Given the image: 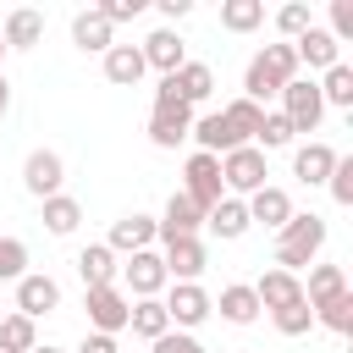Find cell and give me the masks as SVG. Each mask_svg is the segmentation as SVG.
<instances>
[{
    "label": "cell",
    "instance_id": "1",
    "mask_svg": "<svg viewBox=\"0 0 353 353\" xmlns=\"http://www.w3.org/2000/svg\"><path fill=\"white\" fill-rule=\"evenodd\" d=\"M325 237H331L325 215H314V210H292V221L276 232V270L303 276V270L325 254Z\"/></svg>",
    "mask_w": 353,
    "mask_h": 353
},
{
    "label": "cell",
    "instance_id": "2",
    "mask_svg": "<svg viewBox=\"0 0 353 353\" xmlns=\"http://www.w3.org/2000/svg\"><path fill=\"white\" fill-rule=\"evenodd\" d=\"M298 77V55H292V44H265L248 66H243V99H254V105H265V99H276L287 83Z\"/></svg>",
    "mask_w": 353,
    "mask_h": 353
},
{
    "label": "cell",
    "instance_id": "3",
    "mask_svg": "<svg viewBox=\"0 0 353 353\" xmlns=\"http://www.w3.org/2000/svg\"><path fill=\"white\" fill-rule=\"evenodd\" d=\"M160 303H165L171 331H199V325L215 314V298H210L204 281H171V287L160 292Z\"/></svg>",
    "mask_w": 353,
    "mask_h": 353
},
{
    "label": "cell",
    "instance_id": "4",
    "mask_svg": "<svg viewBox=\"0 0 353 353\" xmlns=\"http://www.w3.org/2000/svg\"><path fill=\"white\" fill-rule=\"evenodd\" d=\"M265 182H270V160H265L254 143L221 154V188H226L232 199H248V193H259Z\"/></svg>",
    "mask_w": 353,
    "mask_h": 353
},
{
    "label": "cell",
    "instance_id": "5",
    "mask_svg": "<svg viewBox=\"0 0 353 353\" xmlns=\"http://www.w3.org/2000/svg\"><path fill=\"white\" fill-rule=\"evenodd\" d=\"M215 94V72H210V61H182L171 77H160L154 83V99H182L188 110L193 105H204Z\"/></svg>",
    "mask_w": 353,
    "mask_h": 353
},
{
    "label": "cell",
    "instance_id": "6",
    "mask_svg": "<svg viewBox=\"0 0 353 353\" xmlns=\"http://www.w3.org/2000/svg\"><path fill=\"white\" fill-rule=\"evenodd\" d=\"M276 99H281V116H287L292 132H320V121H325V99H320V88H314V77H292Z\"/></svg>",
    "mask_w": 353,
    "mask_h": 353
},
{
    "label": "cell",
    "instance_id": "7",
    "mask_svg": "<svg viewBox=\"0 0 353 353\" xmlns=\"http://www.w3.org/2000/svg\"><path fill=\"white\" fill-rule=\"evenodd\" d=\"M83 309H88V331L121 336V331H127V309H132V298H127L121 287H83Z\"/></svg>",
    "mask_w": 353,
    "mask_h": 353
},
{
    "label": "cell",
    "instance_id": "8",
    "mask_svg": "<svg viewBox=\"0 0 353 353\" xmlns=\"http://www.w3.org/2000/svg\"><path fill=\"white\" fill-rule=\"evenodd\" d=\"M22 188L44 204V199H55V193H66V160L55 154V149H28V160H22Z\"/></svg>",
    "mask_w": 353,
    "mask_h": 353
},
{
    "label": "cell",
    "instance_id": "9",
    "mask_svg": "<svg viewBox=\"0 0 353 353\" xmlns=\"http://www.w3.org/2000/svg\"><path fill=\"white\" fill-rule=\"evenodd\" d=\"M121 292L127 298H160L165 287H171V276H165V265H160V248H143V254H127L121 259Z\"/></svg>",
    "mask_w": 353,
    "mask_h": 353
},
{
    "label": "cell",
    "instance_id": "10",
    "mask_svg": "<svg viewBox=\"0 0 353 353\" xmlns=\"http://www.w3.org/2000/svg\"><path fill=\"white\" fill-rule=\"evenodd\" d=\"M188 132H193V110L182 99H154L149 105V143L154 149H176V143H188Z\"/></svg>",
    "mask_w": 353,
    "mask_h": 353
},
{
    "label": "cell",
    "instance_id": "11",
    "mask_svg": "<svg viewBox=\"0 0 353 353\" xmlns=\"http://www.w3.org/2000/svg\"><path fill=\"white\" fill-rule=\"evenodd\" d=\"M176 193H188V199H193L199 210H210V204H215V199L226 193V188H221V160H215V154H199V149H193V154L182 160V188H176Z\"/></svg>",
    "mask_w": 353,
    "mask_h": 353
},
{
    "label": "cell",
    "instance_id": "12",
    "mask_svg": "<svg viewBox=\"0 0 353 353\" xmlns=\"http://www.w3.org/2000/svg\"><path fill=\"white\" fill-rule=\"evenodd\" d=\"M154 248H160V265H165L171 281H199L204 265H210L204 237H165V243H154Z\"/></svg>",
    "mask_w": 353,
    "mask_h": 353
},
{
    "label": "cell",
    "instance_id": "13",
    "mask_svg": "<svg viewBox=\"0 0 353 353\" xmlns=\"http://www.w3.org/2000/svg\"><path fill=\"white\" fill-rule=\"evenodd\" d=\"M55 309H61V281L44 276V270H28V276L17 281V314H28V320L39 325V320L55 314Z\"/></svg>",
    "mask_w": 353,
    "mask_h": 353
},
{
    "label": "cell",
    "instance_id": "14",
    "mask_svg": "<svg viewBox=\"0 0 353 353\" xmlns=\"http://www.w3.org/2000/svg\"><path fill=\"white\" fill-rule=\"evenodd\" d=\"M160 243V226H154V215H143V210H132V215H121L116 226H110V237H105V248L121 259V254H143V248H154Z\"/></svg>",
    "mask_w": 353,
    "mask_h": 353
},
{
    "label": "cell",
    "instance_id": "15",
    "mask_svg": "<svg viewBox=\"0 0 353 353\" xmlns=\"http://www.w3.org/2000/svg\"><path fill=\"white\" fill-rule=\"evenodd\" d=\"M243 204H248V226L281 232V226L292 221V193H287V188H276V182H265V188H259V193H248Z\"/></svg>",
    "mask_w": 353,
    "mask_h": 353
},
{
    "label": "cell",
    "instance_id": "16",
    "mask_svg": "<svg viewBox=\"0 0 353 353\" xmlns=\"http://www.w3.org/2000/svg\"><path fill=\"white\" fill-rule=\"evenodd\" d=\"M138 50H143V66H149V72H160V77H171V72L188 61V44H182V33H176V28H154Z\"/></svg>",
    "mask_w": 353,
    "mask_h": 353
},
{
    "label": "cell",
    "instance_id": "17",
    "mask_svg": "<svg viewBox=\"0 0 353 353\" xmlns=\"http://www.w3.org/2000/svg\"><path fill=\"white\" fill-rule=\"evenodd\" d=\"M336 154H342V149H331V143L309 138V143H298V149H292V176H298L303 188H325V176H331Z\"/></svg>",
    "mask_w": 353,
    "mask_h": 353
},
{
    "label": "cell",
    "instance_id": "18",
    "mask_svg": "<svg viewBox=\"0 0 353 353\" xmlns=\"http://www.w3.org/2000/svg\"><path fill=\"white\" fill-rule=\"evenodd\" d=\"M154 226H160V243H165V237H199V232H204V210H199L188 193H171L165 210L154 215Z\"/></svg>",
    "mask_w": 353,
    "mask_h": 353
},
{
    "label": "cell",
    "instance_id": "19",
    "mask_svg": "<svg viewBox=\"0 0 353 353\" xmlns=\"http://www.w3.org/2000/svg\"><path fill=\"white\" fill-rule=\"evenodd\" d=\"M248 287H254V298H259V309H265V314H276V309H287V303H298V298H303V276L276 270V265H270L259 281H248Z\"/></svg>",
    "mask_w": 353,
    "mask_h": 353
},
{
    "label": "cell",
    "instance_id": "20",
    "mask_svg": "<svg viewBox=\"0 0 353 353\" xmlns=\"http://www.w3.org/2000/svg\"><path fill=\"white\" fill-rule=\"evenodd\" d=\"M77 276H83V287H121V259L105 243H83L77 248Z\"/></svg>",
    "mask_w": 353,
    "mask_h": 353
},
{
    "label": "cell",
    "instance_id": "21",
    "mask_svg": "<svg viewBox=\"0 0 353 353\" xmlns=\"http://www.w3.org/2000/svg\"><path fill=\"white\" fill-rule=\"evenodd\" d=\"M292 55H298V66H309V72H331V66L342 61V44L314 22L303 39H292Z\"/></svg>",
    "mask_w": 353,
    "mask_h": 353
},
{
    "label": "cell",
    "instance_id": "22",
    "mask_svg": "<svg viewBox=\"0 0 353 353\" xmlns=\"http://www.w3.org/2000/svg\"><path fill=\"white\" fill-rule=\"evenodd\" d=\"M204 226H210L221 243H237V237H248V204L232 199V193H221V199L204 210Z\"/></svg>",
    "mask_w": 353,
    "mask_h": 353
},
{
    "label": "cell",
    "instance_id": "23",
    "mask_svg": "<svg viewBox=\"0 0 353 353\" xmlns=\"http://www.w3.org/2000/svg\"><path fill=\"white\" fill-rule=\"evenodd\" d=\"M215 314H221L226 325H254L265 309H259V298H254V287H248V281H226V287H221V298H215Z\"/></svg>",
    "mask_w": 353,
    "mask_h": 353
},
{
    "label": "cell",
    "instance_id": "24",
    "mask_svg": "<svg viewBox=\"0 0 353 353\" xmlns=\"http://www.w3.org/2000/svg\"><path fill=\"white\" fill-rule=\"evenodd\" d=\"M72 44H77L83 55H105V50L116 44V28L88 6V11H77V17H72Z\"/></svg>",
    "mask_w": 353,
    "mask_h": 353
},
{
    "label": "cell",
    "instance_id": "25",
    "mask_svg": "<svg viewBox=\"0 0 353 353\" xmlns=\"http://www.w3.org/2000/svg\"><path fill=\"white\" fill-rule=\"evenodd\" d=\"M193 143H199V154H232V149H243L237 138H232V127L221 121V110H204V116H193V132H188Z\"/></svg>",
    "mask_w": 353,
    "mask_h": 353
},
{
    "label": "cell",
    "instance_id": "26",
    "mask_svg": "<svg viewBox=\"0 0 353 353\" xmlns=\"http://www.w3.org/2000/svg\"><path fill=\"white\" fill-rule=\"evenodd\" d=\"M336 292H347V270H342V265L314 259V265H309V276H303V303H309V309H320V303H331Z\"/></svg>",
    "mask_w": 353,
    "mask_h": 353
},
{
    "label": "cell",
    "instance_id": "27",
    "mask_svg": "<svg viewBox=\"0 0 353 353\" xmlns=\"http://www.w3.org/2000/svg\"><path fill=\"white\" fill-rule=\"evenodd\" d=\"M0 39H6V50H33V44H44V11H33V6H17V11L6 17Z\"/></svg>",
    "mask_w": 353,
    "mask_h": 353
},
{
    "label": "cell",
    "instance_id": "28",
    "mask_svg": "<svg viewBox=\"0 0 353 353\" xmlns=\"http://www.w3.org/2000/svg\"><path fill=\"white\" fill-rule=\"evenodd\" d=\"M143 72H149V66H143V50H138V44H110V50H105V77H110L116 88H138Z\"/></svg>",
    "mask_w": 353,
    "mask_h": 353
},
{
    "label": "cell",
    "instance_id": "29",
    "mask_svg": "<svg viewBox=\"0 0 353 353\" xmlns=\"http://www.w3.org/2000/svg\"><path fill=\"white\" fill-rule=\"evenodd\" d=\"M39 221H44V232H50V237H72V232L83 226V204H77L72 193H55V199H44V204H39Z\"/></svg>",
    "mask_w": 353,
    "mask_h": 353
},
{
    "label": "cell",
    "instance_id": "30",
    "mask_svg": "<svg viewBox=\"0 0 353 353\" xmlns=\"http://www.w3.org/2000/svg\"><path fill=\"white\" fill-rule=\"evenodd\" d=\"M221 121L232 127V138H237V143H254V138H259V121H265V105H254V99H243V94H237V99H226V105H221Z\"/></svg>",
    "mask_w": 353,
    "mask_h": 353
},
{
    "label": "cell",
    "instance_id": "31",
    "mask_svg": "<svg viewBox=\"0 0 353 353\" xmlns=\"http://www.w3.org/2000/svg\"><path fill=\"white\" fill-rule=\"evenodd\" d=\"M127 325H132V336H143V342H154V336H165V331H171V320H165V303H160V298H132Z\"/></svg>",
    "mask_w": 353,
    "mask_h": 353
},
{
    "label": "cell",
    "instance_id": "32",
    "mask_svg": "<svg viewBox=\"0 0 353 353\" xmlns=\"http://www.w3.org/2000/svg\"><path fill=\"white\" fill-rule=\"evenodd\" d=\"M314 88H320L325 110H353V66H347V61H336V66H331Z\"/></svg>",
    "mask_w": 353,
    "mask_h": 353
},
{
    "label": "cell",
    "instance_id": "33",
    "mask_svg": "<svg viewBox=\"0 0 353 353\" xmlns=\"http://www.w3.org/2000/svg\"><path fill=\"white\" fill-rule=\"evenodd\" d=\"M221 28H226V33H254V28H265V0H221Z\"/></svg>",
    "mask_w": 353,
    "mask_h": 353
},
{
    "label": "cell",
    "instance_id": "34",
    "mask_svg": "<svg viewBox=\"0 0 353 353\" xmlns=\"http://www.w3.org/2000/svg\"><path fill=\"white\" fill-rule=\"evenodd\" d=\"M314 325H325L331 336H353V287L336 292L331 303H320V309H314Z\"/></svg>",
    "mask_w": 353,
    "mask_h": 353
},
{
    "label": "cell",
    "instance_id": "35",
    "mask_svg": "<svg viewBox=\"0 0 353 353\" xmlns=\"http://www.w3.org/2000/svg\"><path fill=\"white\" fill-rule=\"evenodd\" d=\"M0 347H11V353H33V347H39V325H33L28 314L11 309V314L0 320Z\"/></svg>",
    "mask_w": 353,
    "mask_h": 353
},
{
    "label": "cell",
    "instance_id": "36",
    "mask_svg": "<svg viewBox=\"0 0 353 353\" xmlns=\"http://www.w3.org/2000/svg\"><path fill=\"white\" fill-rule=\"evenodd\" d=\"M314 28V11L303 6V0H287L281 11H276V33H281V44H292V39H303Z\"/></svg>",
    "mask_w": 353,
    "mask_h": 353
},
{
    "label": "cell",
    "instance_id": "37",
    "mask_svg": "<svg viewBox=\"0 0 353 353\" xmlns=\"http://www.w3.org/2000/svg\"><path fill=\"white\" fill-rule=\"evenodd\" d=\"M292 127H287V116L281 110H265V121H259V138H254V149L259 154H270V149H292Z\"/></svg>",
    "mask_w": 353,
    "mask_h": 353
},
{
    "label": "cell",
    "instance_id": "38",
    "mask_svg": "<svg viewBox=\"0 0 353 353\" xmlns=\"http://www.w3.org/2000/svg\"><path fill=\"white\" fill-rule=\"evenodd\" d=\"M270 325H276L281 336H309V331H314V309H309V303L298 298V303L276 309V314H270Z\"/></svg>",
    "mask_w": 353,
    "mask_h": 353
},
{
    "label": "cell",
    "instance_id": "39",
    "mask_svg": "<svg viewBox=\"0 0 353 353\" xmlns=\"http://www.w3.org/2000/svg\"><path fill=\"white\" fill-rule=\"evenodd\" d=\"M28 276V243L0 232V281H22Z\"/></svg>",
    "mask_w": 353,
    "mask_h": 353
},
{
    "label": "cell",
    "instance_id": "40",
    "mask_svg": "<svg viewBox=\"0 0 353 353\" xmlns=\"http://www.w3.org/2000/svg\"><path fill=\"white\" fill-rule=\"evenodd\" d=\"M325 188H331V199L347 210L353 204V154H336V165H331V176H325Z\"/></svg>",
    "mask_w": 353,
    "mask_h": 353
},
{
    "label": "cell",
    "instance_id": "41",
    "mask_svg": "<svg viewBox=\"0 0 353 353\" xmlns=\"http://www.w3.org/2000/svg\"><path fill=\"white\" fill-rule=\"evenodd\" d=\"M149 353H210L193 331H165V336H154L149 342Z\"/></svg>",
    "mask_w": 353,
    "mask_h": 353
},
{
    "label": "cell",
    "instance_id": "42",
    "mask_svg": "<svg viewBox=\"0 0 353 353\" xmlns=\"http://www.w3.org/2000/svg\"><path fill=\"white\" fill-rule=\"evenodd\" d=\"M325 33H331L336 44H353V0H331V22H325Z\"/></svg>",
    "mask_w": 353,
    "mask_h": 353
},
{
    "label": "cell",
    "instance_id": "43",
    "mask_svg": "<svg viewBox=\"0 0 353 353\" xmlns=\"http://www.w3.org/2000/svg\"><path fill=\"white\" fill-rule=\"evenodd\" d=\"M94 11H99L110 28H116V22H132V17H143V0H99Z\"/></svg>",
    "mask_w": 353,
    "mask_h": 353
},
{
    "label": "cell",
    "instance_id": "44",
    "mask_svg": "<svg viewBox=\"0 0 353 353\" xmlns=\"http://www.w3.org/2000/svg\"><path fill=\"white\" fill-rule=\"evenodd\" d=\"M72 353H121V342H116V336H105V331H88Z\"/></svg>",
    "mask_w": 353,
    "mask_h": 353
},
{
    "label": "cell",
    "instance_id": "45",
    "mask_svg": "<svg viewBox=\"0 0 353 353\" xmlns=\"http://www.w3.org/2000/svg\"><path fill=\"white\" fill-rule=\"evenodd\" d=\"M188 11H193V0H160V17H165V22H182Z\"/></svg>",
    "mask_w": 353,
    "mask_h": 353
},
{
    "label": "cell",
    "instance_id": "46",
    "mask_svg": "<svg viewBox=\"0 0 353 353\" xmlns=\"http://www.w3.org/2000/svg\"><path fill=\"white\" fill-rule=\"evenodd\" d=\"M6 110H11V83H6V72H0V121H6Z\"/></svg>",
    "mask_w": 353,
    "mask_h": 353
},
{
    "label": "cell",
    "instance_id": "47",
    "mask_svg": "<svg viewBox=\"0 0 353 353\" xmlns=\"http://www.w3.org/2000/svg\"><path fill=\"white\" fill-rule=\"evenodd\" d=\"M33 353H66V347H55V342H39V347H33Z\"/></svg>",
    "mask_w": 353,
    "mask_h": 353
},
{
    "label": "cell",
    "instance_id": "48",
    "mask_svg": "<svg viewBox=\"0 0 353 353\" xmlns=\"http://www.w3.org/2000/svg\"><path fill=\"white\" fill-rule=\"evenodd\" d=\"M0 61H6V39H0Z\"/></svg>",
    "mask_w": 353,
    "mask_h": 353
},
{
    "label": "cell",
    "instance_id": "49",
    "mask_svg": "<svg viewBox=\"0 0 353 353\" xmlns=\"http://www.w3.org/2000/svg\"><path fill=\"white\" fill-rule=\"evenodd\" d=\"M0 353H11V347H0Z\"/></svg>",
    "mask_w": 353,
    "mask_h": 353
}]
</instances>
